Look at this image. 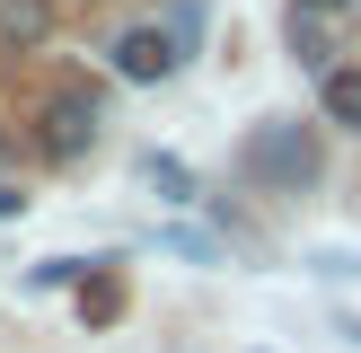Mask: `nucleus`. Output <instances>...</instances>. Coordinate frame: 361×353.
Instances as JSON below:
<instances>
[{"instance_id":"obj_1","label":"nucleus","mask_w":361,"mask_h":353,"mask_svg":"<svg viewBox=\"0 0 361 353\" xmlns=\"http://www.w3.org/2000/svg\"><path fill=\"white\" fill-rule=\"evenodd\" d=\"M247 176H264V194H300V186L317 176L309 124H264V133L247 141Z\"/></svg>"},{"instance_id":"obj_2","label":"nucleus","mask_w":361,"mask_h":353,"mask_svg":"<svg viewBox=\"0 0 361 353\" xmlns=\"http://www.w3.org/2000/svg\"><path fill=\"white\" fill-rule=\"evenodd\" d=\"M88 141H97V88H62V106H44V150L80 159Z\"/></svg>"},{"instance_id":"obj_8","label":"nucleus","mask_w":361,"mask_h":353,"mask_svg":"<svg viewBox=\"0 0 361 353\" xmlns=\"http://www.w3.org/2000/svg\"><path fill=\"white\" fill-rule=\"evenodd\" d=\"M291 9H309V18H335V9H353V0H291Z\"/></svg>"},{"instance_id":"obj_9","label":"nucleus","mask_w":361,"mask_h":353,"mask_svg":"<svg viewBox=\"0 0 361 353\" xmlns=\"http://www.w3.org/2000/svg\"><path fill=\"white\" fill-rule=\"evenodd\" d=\"M18 203H27V194H18V186H0V221H9V212H18Z\"/></svg>"},{"instance_id":"obj_3","label":"nucleus","mask_w":361,"mask_h":353,"mask_svg":"<svg viewBox=\"0 0 361 353\" xmlns=\"http://www.w3.org/2000/svg\"><path fill=\"white\" fill-rule=\"evenodd\" d=\"M115 71L150 88V80H168V71H176V44H168L159 27H133V35H115Z\"/></svg>"},{"instance_id":"obj_6","label":"nucleus","mask_w":361,"mask_h":353,"mask_svg":"<svg viewBox=\"0 0 361 353\" xmlns=\"http://www.w3.org/2000/svg\"><path fill=\"white\" fill-rule=\"evenodd\" d=\"M291 53H300V62H317V71H335V62H326V18L291 9Z\"/></svg>"},{"instance_id":"obj_5","label":"nucleus","mask_w":361,"mask_h":353,"mask_svg":"<svg viewBox=\"0 0 361 353\" xmlns=\"http://www.w3.org/2000/svg\"><path fill=\"white\" fill-rule=\"evenodd\" d=\"M317 106H326V124L361 133V71H326V80H317Z\"/></svg>"},{"instance_id":"obj_7","label":"nucleus","mask_w":361,"mask_h":353,"mask_svg":"<svg viewBox=\"0 0 361 353\" xmlns=\"http://www.w3.org/2000/svg\"><path fill=\"white\" fill-rule=\"evenodd\" d=\"M150 186L168 194V203H194V186H185V168H176V159H150Z\"/></svg>"},{"instance_id":"obj_4","label":"nucleus","mask_w":361,"mask_h":353,"mask_svg":"<svg viewBox=\"0 0 361 353\" xmlns=\"http://www.w3.org/2000/svg\"><path fill=\"white\" fill-rule=\"evenodd\" d=\"M53 35V0H0V44L9 53H35Z\"/></svg>"}]
</instances>
